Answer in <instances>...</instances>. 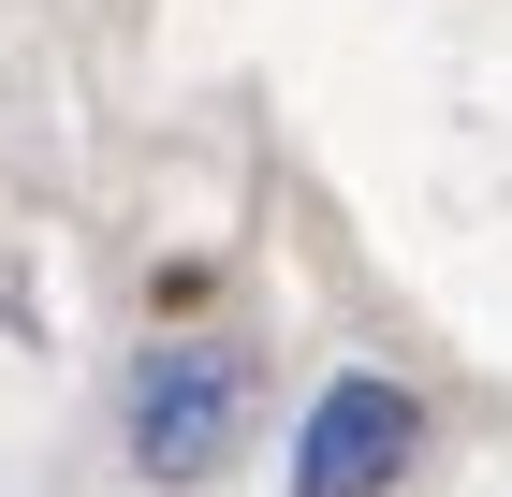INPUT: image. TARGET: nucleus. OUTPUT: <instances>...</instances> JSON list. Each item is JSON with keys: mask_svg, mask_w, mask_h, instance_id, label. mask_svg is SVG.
<instances>
[{"mask_svg": "<svg viewBox=\"0 0 512 497\" xmlns=\"http://www.w3.org/2000/svg\"><path fill=\"white\" fill-rule=\"evenodd\" d=\"M235 424H249V351L235 337H161L118 381V454L147 483H220L235 468Z\"/></svg>", "mask_w": 512, "mask_h": 497, "instance_id": "obj_1", "label": "nucleus"}, {"mask_svg": "<svg viewBox=\"0 0 512 497\" xmlns=\"http://www.w3.org/2000/svg\"><path fill=\"white\" fill-rule=\"evenodd\" d=\"M410 454H425V395L395 366H337L293 424V497H395Z\"/></svg>", "mask_w": 512, "mask_h": 497, "instance_id": "obj_2", "label": "nucleus"}]
</instances>
